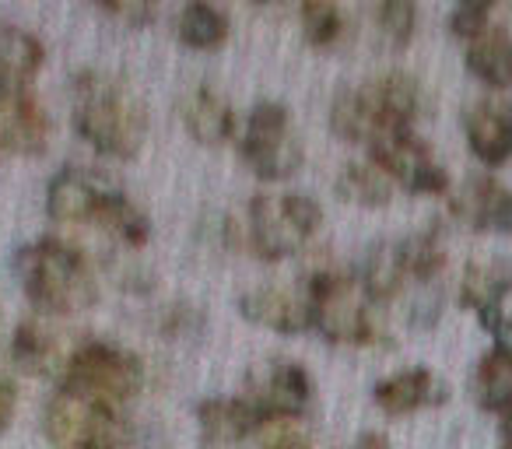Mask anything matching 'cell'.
I'll return each mask as SVG.
<instances>
[{"mask_svg":"<svg viewBox=\"0 0 512 449\" xmlns=\"http://www.w3.org/2000/svg\"><path fill=\"white\" fill-rule=\"evenodd\" d=\"M183 123L190 130L193 141L200 144H221L228 134H232V106L221 99L211 88H197L190 92V99L183 102Z\"/></svg>","mask_w":512,"mask_h":449,"instance_id":"cell-21","label":"cell"},{"mask_svg":"<svg viewBox=\"0 0 512 449\" xmlns=\"http://www.w3.org/2000/svg\"><path fill=\"white\" fill-rule=\"evenodd\" d=\"M18 369L25 372H50L53 358H57V341L50 330H43L39 323H22L15 330V344H11Z\"/></svg>","mask_w":512,"mask_h":449,"instance_id":"cell-28","label":"cell"},{"mask_svg":"<svg viewBox=\"0 0 512 449\" xmlns=\"http://www.w3.org/2000/svg\"><path fill=\"white\" fill-rule=\"evenodd\" d=\"M449 397L446 383L428 369H404L397 376L376 383V404L386 414H411L418 407L442 404Z\"/></svg>","mask_w":512,"mask_h":449,"instance_id":"cell-17","label":"cell"},{"mask_svg":"<svg viewBox=\"0 0 512 449\" xmlns=\"http://www.w3.org/2000/svg\"><path fill=\"white\" fill-rule=\"evenodd\" d=\"M253 400L264 414H292V418H299L309 400H313V379L299 362H274L267 369L260 390L253 393Z\"/></svg>","mask_w":512,"mask_h":449,"instance_id":"cell-18","label":"cell"},{"mask_svg":"<svg viewBox=\"0 0 512 449\" xmlns=\"http://www.w3.org/2000/svg\"><path fill=\"white\" fill-rule=\"evenodd\" d=\"M323 207L306 193H256L249 204V246L256 257H295L316 236Z\"/></svg>","mask_w":512,"mask_h":449,"instance_id":"cell-5","label":"cell"},{"mask_svg":"<svg viewBox=\"0 0 512 449\" xmlns=\"http://www.w3.org/2000/svg\"><path fill=\"white\" fill-rule=\"evenodd\" d=\"M15 414V383L8 376H0V428L8 425Z\"/></svg>","mask_w":512,"mask_h":449,"instance_id":"cell-34","label":"cell"},{"mask_svg":"<svg viewBox=\"0 0 512 449\" xmlns=\"http://www.w3.org/2000/svg\"><path fill=\"white\" fill-rule=\"evenodd\" d=\"M400 257H404L407 278L432 281L435 274L446 267V243H442L439 229L414 232V236L400 239Z\"/></svg>","mask_w":512,"mask_h":449,"instance_id":"cell-27","label":"cell"},{"mask_svg":"<svg viewBox=\"0 0 512 449\" xmlns=\"http://www.w3.org/2000/svg\"><path fill=\"white\" fill-rule=\"evenodd\" d=\"M337 193L351 204L362 207H386L393 200V179L376 162H348L337 176Z\"/></svg>","mask_w":512,"mask_h":449,"instance_id":"cell-25","label":"cell"},{"mask_svg":"<svg viewBox=\"0 0 512 449\" xmlns=\"http://www.w3.org/2000/svg\"><path fill=\"white\" fill-rule=\"evenodd\" d=\"M351 449H390V442H386V435H379V432H365Z\"/></svg>","mask_w":512,"mask_h":449,"instance_id":"cell-35","label":"cell"},{"mask_svg":"<svg viewBox=\"0 0 512 449\" xmlns=\"http://www.w3.org/2000/svg\"><path fill=\"white\" fill-rule=\"evenodd\" d=\"M242 158L260 179H288L302 165L306 151L292 127V116L281 102L253 106L242 130Z\"/></svg>","mask_w":512,"mask_h":449,"instance_id":"cell-8","label":"cell"},{"mask_svg":"<svg viewBox=\"0 0 512 449\" xmlns=\"http://www.w3.org/2000/svg\"><path fill=\"white\" fill-rule=\"evenodd\" d=\"M453 214L481 232H509L512 236V190L495 176H470L453 197Z\"/></svg>","mask_w":512,"mask_h":449,"instance_id":"cell-11","label":"cell"},{"mask_svg":"<svg viewBox=\"0 0 512 449\" xmlns=\"http://www.w3.org/2000/svg\"><path fill=\"white\" fill-rule=\"evenodd\" d=\"M46 435L57 449H123L130 428L116 407L57 393L46 407Z\"/></svg>","mask_w":512,"mask_h":449,"instance_id":"cell-7","label":"cell"},{"mask_svg":"<svg viewBox=\"0 0 512 449\" xmlns=\"http://www.w3.org/2000/svg\"><path fill=\"white\" fill-rule=\"evenodd\" d=\"M309 306V327L320 330L334 344H365L376 337L369 316V295L362 292L355 274L316 271L302 285Z\"/></svg>","mask_w":512,"mask_h":449,"instance_id":"cell-6","label":"cell"},{"mask_svg":"<svg viewBox=\"0 0 512 449\" xmlns=\"http://www.w3.org/2000/svg\"><path fill=\"white\" fill-rule=\"evenodd\" d=\"M512 292V260L509 257H474L463 267L460 302L477 316L502 313L505 295Z\"/></svg>","mask_w":512,"mask_h":449,"instance_id":"cell-16","label":"cell"},{"mask_svg":"<svg viewBox=\"0 0 512 449\" xmlns=\"http://www.w3.org/2000/svg\"><path fill=\"white\" fill-rule=\"evenodd\" d=\"M474 397L481 407L498 414L512 411V351L491 348L488 355L477 362L474 372Z\"/></svg>","mask_w":512,"mask_h":449,"instance_id":"cell-24","label":"cell"},{"mask_svg":"<svg viewBox=\"0 0 512 449\" xmlns=\"http://www.w3.org/2000/svg\"><path fill=\"white\" fill-rule=\"evenodd\" d=\"M141 383V358L116 348V344L88 341L67 358L64 376H60V393H74V397L95 400V404L120 411L130 397H137Z\"/></svg>","mask_w":512,"mask_h":449,"instance_id":"cell-4","label":"cell"},{"mask_svg":"<svg viewBox=\"0 0 512 449\" xmlns=\"http://www.w3.org/2000/svg\"><path fill=\"white\" fill-rule=\"evenodd\" d=\"M102 11H106L109 18H120V22L127 25H148L151 18H155V8L151 4H137V0H123V4H102Z\"/></svg>","mask_w":512,"mask_h":449,"instance_id":"cell-33","label":"cell"},{"mask_svg":"<svg viewBox=\"0 0 512 449\" xmlns=\"http://www.w3.org/2000/svg\"><path fill=\"white\" fill-rule=\"evenodd\" d=\"M379 18V29H383V36L390 39V43L404 46L407 39L414 36V25H418V8L414 4H407V0H390V4H383V8L376 11Z\"/></svg>","mask_w":512,"mask_h":449,"instance_id":"cell-31","label":"cell"},{"mask_svg":"<svg viewBox=\"0 0 512 449\" xmlns=\"http://www.w3.org/2000/svg\"><path fill=\"white\" fill-rule=\"evenodd\" d=\"M488 25H491V4L488 0L460 4V8H453V15H449V32H453V36H463L467 43L474 36H481Z\"/></svg>","mask_w":512,"mask_h":449,"instance_id":"cell-32","label":"cell"},{"mask_svg":"<svg viewBox=\"0 0 512 449\" xmlns=\"http://www.w3.org/2000/svg\"><path fill=\"white\" fill-rule=\"evenodd\" d=\"M95 225H99V229H106L116 243L130 246V250H141V246L148 243V236H151L148 214H144L141 207H137L134 200H130L127 193H120V190L106 193V200H102L99 211H95Z\"/></svg>","mask_w":512,"mask_h":449,"instance_id":"cell-23","label":"cell"},{"mask_svg":"<svg viewBox=\"0 0 512 449\" xmlns=\"http://www.w3.org/2000/svg\"><path fill=\"white\" fill-rule=\"evenodd\" d=\"M467 144L484 165H502L512 158V102L477 99L463 113Z\"/></svg>","mask_w":512,"mask_h":449,"instance_id":"cell-12","label":"cell"},{"mask_svg":"<svg viewBox=\"0 0 512 449\" xmlns=\"http://www.w3.org/2000/svg\"><path fill=\"white\" fill-rule=\"evenodd\" d=\"M109 186L99 183V176L85 169H60L50 183V193H46V211H50L53 221H64V225H78V221H95V211L106 200Z\"/></svg>","mask_w":512,"mask_h":449,"instance_id":"cell-13","label":"cell"},{"mask_svg":"<svg viewBox=\"0 0 512 449\" xmlns=\"http://www.w3.org/2000/svg\"><path fill=\"white\" fill-rule=\"evenodd\" d=\"M302 29H306V39L313 46H330L341 39L344 32V15L341 8H334V4H306L302 8Z\"/></svg>","mask_w":512,"mask_h":449,"instance_id":"cell-30","label":"cell"},{"mask_svg":"<svg viewBox=\"0 0 512 449\" xmlns=\"http://www.w3.org/2000/svg\"><path fill=\"white\" fill-rule=\"evenodd\" d=\"M74 130L109 158H134L148 137V109L123 81L85 71L74 81Z\"/></svg>","mask_w":512,"mask_h":449,"instance_id":"cell-1","label":"cell"},{"mask_svg":"<svg viewBox=\"0 0 512 449\" xmlns=\"http://www.w3.org/2000/svg\"><path fill=\"white\" fill-rule=\"evenodd\" d=\"M421 113V88L411 74L390 71L376 81L337 92L330 106V127L344 141H376L386 130H411Z\"/></svg>","mask_w":512,"mask_h":449,"instance_id":"cell-2","label":"cell"},{"mask_svg":"<svg viewBox=\"0 0 512 449\" xmlns=\"http://www.w3.org/2000/svg\"><path fill=\"white\" fill-rule=\"evenodd\" d=\"M197 421L207 446H232L260 428L264 411L253 397H214L197 407Z\"/></svg>","mask_w":512,"mask_h":449,"instance_id":"cell-14","label":"cell"},{"mask_svg":"<svg viewBox=\"0 0 512 449\" xmlns=\"http://www.w3.org/2000/svg\"><path fill=\"white\" fill-rule=\"evenodd\" d=\"M50 141V116L29 88H0V155H39Z\"/></svg>","mask_w":512,"mask_h":449,"instance_id":"cell-10","label":"cell"},{"mask_svg":"<svg viewBox=\"0 0 512 449\" xmlns=\"http://www.w3.org/2000/svg\"><path fill=\"white\" fill-rule=\"evenodd\" d=\"M176 32L193 50H214V46L225 43L228 18L221 15L218 8H211V4H186V8L179 11Z\"/></svg>","mask_w":512,"mask_h":449,"instance_id":"cell-26","label":"cell"},{"mask_svg":"<svg viewBox=\"0 0 512 449\" xmlns=\"http://www.w3.org/2000/svg\"><path fill=\"white\" fill-rule=\"evenodd\" d=\"M239 313L249 323L267 330H278V334H299L309 330V306L302 292H288V288H253L239 299Z\"/></svg>","mask_w":512,"mask_h":449,"instance_id":"cell-15","label":"cell"},{"mask_svg":"<svg viewBox=\"0 0 512 449\" xmlns=\"http://www.w3.org/2000/svg\"><path fill=\"white\" fill-rule=\"evenodd\" d=\"M253 439L260 449H309V428L292 414H264Z\"/></svg>","mask_w":512,"mask_h":449,"instance_id":"cell-29","label":"cell"},{"mask_svg":"<svg viewBox=\"0 0 512 449\" xmlns=\"http://www.w3.org/2000/svg\"><path fill=\"white\" fill-rule=\"evenodd\" d=\"M18 278L29 302L43 313H78L95 302V274L85 253L64 239H39L18 250Z\"/></svg>","mask_w":512,"mask_h":449,"instance_id":"cell-3","label":"cell"},{"mask_svg":"<svg viewBox=\"0 0 512 449\" xmlns=\"http://www.w3.org/2000/svg\"><path fill=\"white\" fill-rule=\"evenodd\" d=\"M404 278L407 267L404 257H400V243H376L369 250V257H365L358 285L369 295V302H390L404 288Z\"/></svg>","mask_w":512,"mask_h":449,"instance_id":"cell-22","label":"cell"},{"mask_svg":"<svg viewBox=\"0 0 512 449\" xmlns=\"http://www.w3.org/2000/svg\"><path fill=\"white\" fill-rule=\"evenodd\" d=\"M502 439H505V449H512V411L502 414Z\"/></svg>","mask_w":512,"mask_h":449,"instance_id":"cell-36","label":"cell"},{"mask_svg":"<svg viewBox=\"0 0 512 449\" xmlns=\"http://www.w3.org/2000/svg\"><path fill=\"white\" fill-rule=\"evenodd\" d=\"M467 67L474 78H481L488 88L512 85V36L502 25H488L481 36L467 43Z\"/></svg>","mask_w":512,"mask_h":449,"instance_id":"cell-19","label":"cell"},{"mask_svg":"<svg viewBox=\"0 0 512 449\" xmlns=\"http://www.w3.org/2000/svg\"><path fill=\"white\" fill-rule=\"evenodd\" d=\"M369 148H372V162L390 179H397L400 186H407L411 193H446L449 190L446 169L435 162L432 148H428L414 130H386Z\"/></svg>","mask_w":512,"mask_h":449,"instance_id":"cell-9","label":"cell"},{"mask_svg":"<svg viewBox=\"0 0 512 449\" xmlns=\"http://www.w3.org/2000/svg\"><path fill=\"white\" fill-rule=\"evenodd\" d=\"M43 67V43L18 25H0V88H29Z\"/></svg>","mask_w":512,"mask_h":449,"instance_id":"cell-20","label":"cell"}]
</instances>
